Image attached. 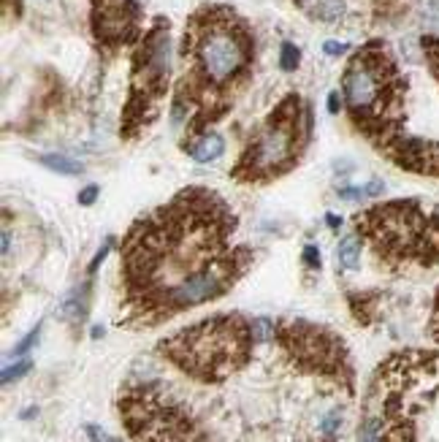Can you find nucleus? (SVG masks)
<instances>
[{"label":"nucleus","instance_id":"f257e3e1","mask_svg":"<svg viewBox=\"0 0 439 442\" xmlns=\"http://www.w3.org/2000/svg\"><path fill=\"white\" fill-rule=\"evenodd\" d=\"M236 233L233 206L204 185L182 188L138 215L120 242L117 326L157 328L225 296L255 260Z\"/></svg>","mask_w":439,"mask_h":442},{"label":"nucleus","instance_id":"f03ea898","mask_svg":"<svg viewBox=\"0 0 439 442\" xmlns=\"http://www.w3.org/2000/svg\"><path fill=\"white\" fill-rule=\"evenodd\" d=\"M182 71L174 87L171 123L182 130L179 147L217 125L247 90L255 63V35L231 6L212 3L190 14L182 44Z\"/></svg>","mask_w":439,"mask_h":442},{"label":"nucleus","instance_id":"7ed1b4c3","mask_svg":"<svg viewBox=\"0 0 439 442\" xmlns=\"http://www.w3.org/2000/svg\"><path fill=\"white\" fill-rule=\"evenodd\" d=\"M342 98L352 127L379 150L404 133L407 79L385 41H369L347 60Z\"/></svg>","mask_w":439,"mask_h":442},{"label":"nucleus","instance_id":"20e7f679","mask_svg":"<svg viewBox=\"0 0 439 442\" xmlns=\"http://www.w3.org/2000/svg\"><path fill=\"white\" fill-rule=\"evenodd\" d=\"M255 348V317L220 312L163 337L155 353L192 382L222 385L250 366Z\"/></svg>","mask_w":439,"mask_h":442},{"label":"nucleus","instance_id":"39448f33","mask_svg":"<svg viewBox=\"0 0 439 442\" xmlns=\"http://www.w3.org/2000/svg\"><path fill=\"white\" fill-rule=\"evenodd\" d=\"M355 236L391 272L439 266V204L396 198L352 215Z\"/></svg>","mask_w":439,"mask_h":442},{"label":"nucleus","instance_id":"423d86ee","mask_svg":"<svg viewBox=\"0 0 439 442\" xmlns=\"http://www.w3.org/2000/svg\"><path fill=\"white\" fill-rule=\"evenodd\" d=\"M312 114L298 95H285L250 136L231 168L236 185H271L290 174L310 147Z\"/></svg>","mask_w":439,"mask_h":442},{"label":"nucleus","instance_id":"0eeeda50","mask_svg":"<svg viewBox=\"0 0 439 442\" xmlns=\"http://www.w3.org/2000/svg\"><path fill=\"white\" fill-rule=\"evenodd\" d=\"M117 410L133 442H215L188 399L163 380H125Z\"/></svg>","mask_w":439,"mask_h":442},{"label":"nucleus","instance_id":"6e6552de","mask_svg":"<svg viewBox=\"0 0 439 442\" xmlns=\"http://www.w3.org/2000/svg\"><path fill=\"white\" fill-rule=\"evenodd\" d=\"M171 33L168 19H155L136 44L130 63V87L120 120V139L138 141L157 123L171 85Z\"/></svg>","mask_w":439,"mask_h":442},{"label":"nucleus","instance_id":"1a4fd4ad","mask_svg":"<svg viewBox=\"0 0 439 442\" xmlns=\"http://www.w3.org/2000/svg\"><path fill=\"white\" fill-rule=\"evenodd\" d=\"M274 342L296 375L323 380L345 396L355 394V366L350 350L331 328L301 317H283L274 320Z\"/></svg>","mask_w":439,"mask_h":442},{"label":"nucleus","instance_id":"9d476101","mask_svg":"<svg viewBox=\"0 0 439 442\" xmlns=\"http://www.w3.org/2000/svg\"><path fill=\"white\" fill-rule=\"evenodd\" d=\"M141 17L144 14L136 0H90V25L103 52L138 44L144 35Z\"/></svg>","mask_w":439,"mask_h":442},{"label":"nucleus","instance_id":"9b49d317","mask_svg":"<svg viewBox=\"0 0 439 442\" xmlns=\"http://www.w3.org/2000/svg\"><path fill=\"white\" fill-rule=\"evenodd\" d=\"M377 152L402 171L418 174V177H439V141L415 139V136L402 133L393 141L382 144Z\"/></svg>","mask_w":439,"mask_h":442},{"label":"nucleus","instance_id":"f8f14e48","mask_svg":"<svg viewBox=\"0 0 439 442\" xmlns=\"http://www.w3.org/2000/svg\"><path fill=\"white\" fill-rule=\"evenodd\" d=\"M182 152H188L190 158L198 160V163H212V160H217L225 152V141H222L220 133L206 130L204 136H198L195 141H190L188 147H182Z\"/></svg>","mask_w":439,"mask_h":442},{"label":"nucleus","instance_id":"ddd939ff","mask_svg":"<svg viewBox=\"0 0 439 442\" xmlns=\"http://www.w3.org/2000/svg\"><path fill=\"white\" fill-rule=\"evenodd\" d=\"M87 310H90V283L79 285L76 290H71V296L65 299L63 304V317L71 320V323H82L87 317Z\"/></svg>","mask_w":439,"mask_h":442},{"label":"nucleus","instance_id":"4468645a","mask_svg":"<svg viewBox=\"0 0 439 442\" xmlns=\"http://www.w3.org/2000/svg\"><path fill=\"white\" fill-rule=\"evenodd\" d=\"M361 239L355 233L350 236H342L339 245H337V266L339 269H347V272H355L361 266Z\"/></svg>","mask_w":439,"mask_h":442},{"label":"nucleus","instance_id":"2eb2a0df","mask_svg":"<svg viewBox=\"0 0 439 442\" xmlns=\"http://www.w3.org/2000/svg\"><path fill=\"white\" fill-rule=\"evenodd\" d=\"M38 163H44L46 168H52V171H57V174H65V177H76V174H82V166H79L76 160L63 158V155H41Z\"/></svg>","mask_w":439,"mask_h":442},{"label":"nucleus","instance_id":"dca6fc26","mask_svg":"<svg viewBox=\"0 0 439 442\" xmlns=\"http://www.w3.org/2000/svg\"><path fill=\"white\" fill-rule=\"evenodd\" d=\"M385 190L382 182H369V185H364V188H339V198H345V201H358V198H366V195H379Z\"/></svg>","mask_w":439,"mask_h":442},{"label":"nucleus","instance_id":"f3484780","mask_svg":"<svg viewBox=\"0 0 439 442\" xmlns=\"http://www.w3.org/2000/svg\"><path fill=\"white\" fill-rule=\"evenodd\" d=\"M423 55H426V63L431 68L434 79L439 82V35H426L423 38Z\"/></svg>","mask_w":439,"mask_h":442},{"label":"nucleus","instance_id":"a211bd4d","mask_svg":"<svg viewBox=\"0 0 439 442\" xmlns=\"http://www.w3.org/2000/svg\"><path fill=\"white\" fill-rule=\"evenodd\" d=\"M298 60H301L298 46H296V44H290V41H285L283 49H280V68L290 73V71H296V68H298Z\"/></svg>","mask_w":439,"mask_h":442},{"label":"nucleus","instance_id":"6ab92c4d","mask_svg":"<svg viewBox=\"0 0 439 442\" xmlns=\"http://www.w3.org/2000/svg\"><path fill=\"white\" fill-rule=\"evenodd\" d=\"M33 369V364L25 358V361H19V364H14V366H8V369H3V385H11L14 380L25 378L28 372Z\"/></svg>","mask_w":439,"mask_h":442},{"label":"nucleus","instance_id":"aec40b11","mask_svg":"<svg viewBox=\"0 0 439 442\" xmlns=\"http://www.w3.org/2000/svg\"><path fill=\"white\" fill-rule=\"evenodd\" d=\"M429 337L439 342V290L434 296V307H431V317H429Z\"/></svg>","mask_w":439,"mask_h":442},{"label":"nucleus","instance_id":"412c9836","mask_svg":"<svg viewBox=\"0 0 439 442\" xmlns=\"http://www.w3.org/2000/svg\"><path fill=\"white\" fill-rule=\"evenodd\" d=\"M98 195H100V188H98V185H87V188L79 193V204H82V206H93L95 201H98Z\"/></svg>","mask_w":439,"mask_h":442},{"label":"nucleus","instance_id":"4be33fe9","mask_svg":"<svg viewBox=\"0 0 439 442\" xmlns=\"http://www.w3.org/2000/svg\"><path fill=\"white\" fill-rule=\"evenodd\" d=\"M38 331H41V328L35 326V328H33L30 334H28V337H25V339H22V342H19L17 348H14V355H22V353H28V350H30L33 345L38 342Z\"/></svg>","mask_w":439,"mask_h":442},{"label":"nucleus","instance_id":"5701e85b","mask_svg":"<svg viewBox=\"0 0 439 442\" xmlns=\"http://www.w3.org/2000/svg\"><path fill=\"white\" fill-rule=\"evenodd\" d=\"M304 263L310 266V269H320V250L310 245V247H304Z\"/></svg>","mask_w":439,"mask_h":442},{"label":"nucleus","instance_id":"b1692460","mask_svg":"<svg viewBox=\"0 0 439 442\" xmlns=\"http://www.w3.org/2000/svg\"><path fill=\"white\" fill-rule=\"evenodd\" d=\"M323 49H325V55H334V58H337V55H345L350 46H347V44H339V41H328Z\"/></svg>","mask_w":439,"mask_h":442},{"label":"nucleus","instance_id":"393cba45","mask_svg":"<svg viewBox=\"0 0 439 442\" xmlns=\"http://www.w3.org/2000/svg\"><path fill=\"white\" fill-rule=\"evenodd\" d=\"M109 247H111V242H106V245H103V247L98 250V255H95V258H93V263H90V269H87L90 274H95V269H98V266L103 263V258H106V253H109Z\"/></svg>","mask_w":439,"mask_h":442},{"label":"nucleus","instance_id":"a878e982","mask_svg":"<svg viewBox=\"0 0 439 442\" xmlns=\"http://www.w3.org/2000/svg\"><path fill=\"white\" fill-rule=\"evenodd\" d=\"M342 100H345V98H342L339 93L328 95V112H331V114H339V109H342Z\"/></svg>","mask_w":439,"mask_h":442},{"label":"nucleus","instance_id":"bb28decb","mask_svg":"<svg viewBox=\"0 0 439 442\" xmlns=\"http://www.w3.org/2000/svg\"><path fill=\"white\" fill-rule=\"evenodd\" d=\"M84 432L90 434V440H93V442H109V437H106V434H103L98 426H93V423H87V426H84Z\"/></svg>","mask_w":439,"mask_h":442},{"label":"nucleus","instance_id":"cd10ccee","mask_svg":"<svg viewBox=\"0 0 439 442\" xmlns=\"http://www.w3.org/2000/svg\"><path fill=\"white\" fill-rule=\"evenodd\" d=\"M328 225H331V228H339L342 220H339V218H334V215H328Z\"/></svg>","mask_w":439,"mask_h":442},{"label":"nucleus","instance_id":"c85d7f7f","mask_svg":"<svg viewBox=\"0 0 439 442\" xmlns=\"http://www.w3.org/2000/svg\"><path fill=\"white\" fill-rule=\"evenodd\" d=\"M109 442H123V440H117V437H109Z\"/></svg>","mask_w":439,"mask_h":442}]
</instances>
